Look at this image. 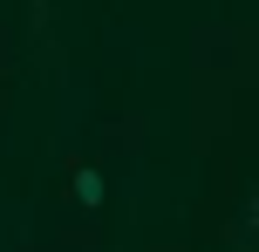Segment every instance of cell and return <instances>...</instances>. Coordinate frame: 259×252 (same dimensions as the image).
I'll list each match as a JSON object with an SVG mask.
<instances>
[{
	"label": "cell",
	"instance_id": "obj_1",
	"mask_svg": "<svg viewBox=\"0 0 259 252\" xmlns=\"http://www.w3.org/2000/svg\"><path fill=\"white\" fill-rule=\"evenodd\" d=\"M75 191H82V205H103V177H96V171H82Z\"/></svg>",
	"mask_w": 259,
	"mask_h": 252
}]
</instances>
